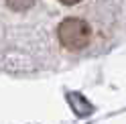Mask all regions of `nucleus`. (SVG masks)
<instances>
[{
  "label": "nucleus",
  "instance_id": "nucleus-3",
  "mask_svg": "<svg viewBox=\"0 0 126 124\" xmlns=\"http://www.w3.org/2000/svg\"><path fill=\"white\" fill-rule=\"evenodd\" d=\"M57 2H61V4H67V6H73V4H79V2H83V0H57Z\"/></svg>",
  "mask_w": 126,
  "mask_h": 124
},
{
  "label": "nucleus",
  "instance_id": "nucleus-1",
  "mask_svg": "<svg viewBox=\"0 0 126 124\" xmlns=\"http://www.w3.org/2000/svg\"><path fill=\"white\" fill-rule=\"evenodd\" d=\"M57 39L63 49H67L71 53H81L92 45L94 31L83 18L69 16L57 27Z\"/></svg>",
  "mask_w": 126,
  "mask_h": 124
},
{
  "label": "nucleus",
  "instance_id": "nucleus-2",
  "mask_svg": "<svg viewBox=\"0 0 126 124\" xmlns=\"http://www.w3.org/2000/svg\"><path fill=\"white\" fill-rule=\"evenodd\" d=\"M37 0H6V6L12 10V12H25L29 8H33Z\"/></svg>",
  "mask_w": 126,
  "mask_h": 124
}]
</instances>
